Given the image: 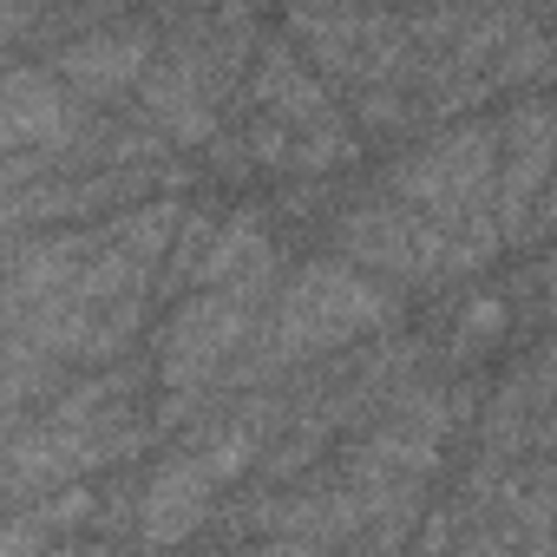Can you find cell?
<instances>
[{"label": "cell", "instance_id": "cell-1", "mask_svg": "<svg viewBox=\"0 0 557 557\" xmlns=\"http://www.w3.org/2000/svg\"><path fill=\"white\" fill-rule=\"evenodd\" d=\"M275 289H283V249L262 256L256 269L230 275V283H210L197 296L177 302V315L158 335V387L164 394H203L216 387L256 342Z\"/></svg>", "mask_w": 557, "mask_h": 557}, {"label": "cell", "instance_id": "cell-7", "mask_svg": "<svg viewBox=\"0 0 557 557\" xmlns=\"http://www.w3.org/2000/svg\"><path fill=\"white\" fill-rule=\"evenodd\" d=\"M537 21H544V27H550V40H557V8H550V14H537Z\"/></svg>", "mask_w": 557, "mask_h": 557}, {"label": "cell", "instance_id": "cell-3", "mask_svg": "<svg viewBox=\"0 0 557 557\" xmlns=\"http://www.w3.org/2000/svg\"><path fill=\"white\" fill-rule=\"evenodd\" d=\"M550 184H557V106L518 99L498 119V230H505V243L531 236V216Z\"/></svg>", "mask_w": 557, "mask_h": 557}, {"label": "cell", "instance_id": "cell-5", "mask_svg": "<svg viewBox=\"0 0 557 557\" xmlns=\"http://www.w3.org/2000/svg\"><path fill=\"white\" fill-rule=\"evenodd\" d=\"M505 296H479V302H466L459 309V322H453V335H446V355H453V368H466V361H479L498 335H505Z\"/></svg>", "mask_w": 557, "mask_h": 557}, {"label": "cell", "instance_id": "cell-2", "mask_svg": "<svg viewBox=\"0 0 557 557\" xmlns=\"http://www.w3.org/2000/svg\"><path fill=\"white\" fill-rule=\"evenodd\" d=\"M158 53H164V27H158V14H125V8H119L106 27H92V34L53 47L47 66L60 73V86H66L79 106L106 112V106L125 99V92L138 99V86L151 79Z\"/></svg>", "mask_w": 557, "mask_h": 557}, {"label": "cell", "instance_id": "cell-6", "mask_svg": "<svg viewBox=\"0 0 557 557\" xmlns=\"http://www.w3.org/2000/svg\"><path fill=\"white\" fill-rule=\"evenodd\" d=\"M537 236H557V184L544 190V203H537V216H531V236H524V243H537Z\"/></svg>", "mask_w": 557, "mask_h": 557}, {"label": "cell", "instance_id": "cell-4", "mask_svg": "<svg viewBox=\"0 0 557 557\" xmlns=\"http://www.w3.org/2000/svg\"><path fill=\"white\" fill-rule=\"evenodd\" d=\"M249 119H262V125H275V132H289V138H302V132H315V125H329L342 106L329 99V86H322V73L283 40V34H269L262 40V53H256V66H249Z\"/></svg>", "mask_w": 557, "mask_h": 557}]
</instances>
